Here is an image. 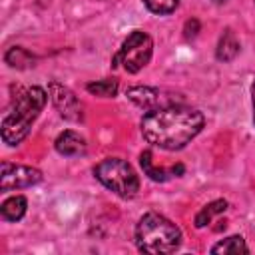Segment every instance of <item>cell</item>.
<instances>
[{"label":"cell","mask_w":255,"mask_h":255,"mask_svg":"<svg viewBox=\"0 0 255 255\" xmlns=\"http://www.w3.org/2000/svg\"><path fill=\"white\" fill-rule=\"evenodd\" d=\"M203 124L205 118L199 110L183 104H171L143 116L141 135L147 143L159 149L177 151L203 129Z\"/></svg>","instance_id":"obj_1"},{"label":"cell","mask_w":255,"mask_h":255,"mask_svg":"<svg viewBox=\"0 0 255 255\" xmlns=\"http://www.w3.org/2000/svg\"><path fill=\"white\" fill-rule=\"evenodd\" d=\"M48 102V94L44 88L40 86H30L20 90L14 96V104L10 108V112L4 116L2 120V139L8 145H18L26 139V135L30 133L32 124L38 120L40 112L44 110Z\"/></svg>","instance_id":"obj_2"},{"label":"cell","mask_w":255,"mask_h":255,"mask_svg":"<svg viewBox=\"0 0 255 255\" xmlns=\"http://www.w3.org/2000/svg\"><path fill=\"white\" fill-rule=\"evenodd\" d=\"M137 249L151 255L173 253L181 243L179 227L159 213H145L135 225Z\"/></svg>","instance_id":"obj_3"},{"label":"cell","mask_w":255,"mask_h":255,"mask_svg":"<svg viewBox=\"0 0 255 255\" xmlns=\"http://www.w3.org/2000/svg\"><path fill=\"white\" fill-rule=\"evenodd\" d=\"M94 175L102 185H106L110 191L124 199H131L139 191V177L135 169L120 157L102 159L94 167Z\"/></svg>","instance_id":"obj_4"},{"label":"cell","mask_w":255,"mask_h":255,"mask_svg":"<svg viewBox=\"0 0 255 255\" xmlns=\"http://www.w3.org/2000/svg\"><path fill=\"white\" fill-rule=\"evenodd\" d=\"M153 54V40L141 32V30H133L122 44V48L118 50V54L112 60V66L122 64L126 72L129 74H137L139 70H143Z\"/></svg>","instance_id":"obj_5"},{"label":"cell","mask_w":255,"mask_h":255,"mask_svg":"<svg viewBox=\"0 0 255 255\" xmlns=\"http://www.w3.org/2000/svg\"><path fill=\"white\" fill-rule=\"evenodd\" d=\"M0 169H2V173H0V191L2 193L32 187L42 181V171L36 167H30V165H16L10 161H2Z\"/></svg>","instance_id":"obj_6"},{"label":"cell","mask_w":255,"mask_h":255,"mask_svg":"<svg viewBox=\"0 0 255 255\" xmlns=\"http://www.w3.org/2000/svg\"><path fill=\"white\" fill-rule=\"evenodd\" d=\"M128 100H131L135 106L151 112V110H159L171 104H181V100L173 94H165L163 90L157 88H149V86H131L126 90Z\"/></svg>","instance_id":"obj_7"},{"label":"cell","mask_w":255,"mask_h":255,"mask_svg":"<svg viewBox=\"0 0 255 255\" xmlns=\"http://www.w3.org/2000/svg\"><path fill=\"white\" fill-rule=\"evenodd\" d=\"M48 90H50L52 104L56 106V110L60 112L62 118H66L70 122H82L84 120V106L70 88H66L58 82H52Z\"/></svg>","instance_id":"obj_8"},{"label":"cell","mask_w":255,"mask_h":255,"mask_svg":"<svg viewBox=\"0 0 255 255\" xmlns=\"http://www.w3.org/2000/svg\"><path fill=\"white\" fill-rule=\"evenodd\" d=\"M139 163H141V167H143V173H145L149 179H153V181H167L169 177H173V175L179 177V175L183 173V165H181V163L171 165V167H157V165L153 163V153H151L149 149L139 155Z\"/></svg>","instance_id":"obj_9"},{"label":"cell","mask_w":255,"mask_h":255,"mask_svg":"<svg viewBox=\"0 0 255 255\" xmlns=\"http://www.w3.org/2000/svg\"><path fill=\"white\" fill-rule=\"evenodd\" d=\"M56 151L58 153H62V155H68V157H72V155H82V153H86V139L80 135V133H76V131H72V129H66V131H62L58 137H56Z\"/></svg>","instance_id":"obj_10"},{"label":"cell","mask_w":255,"mask_h":255,"mask_svg":"<svg viewBox=\"0 0 255 255\" xmlns=\"http://www.w3.org/2000/svg\"><path fill=\"white\" fill-rule=\"evenodd\" d=\"M239 54V42L233 34V30H225L217 42V50H215V56L219 62H231L235 56Z\"/></svg>","instance_id":"obj_11"},{"label":"cell","mask_w":255,"mask_h":255,"mask_svg":"<svg viewBox=\"0 0 255 255\" xmlns=\"http://www.w3.org/2000/svg\"><path fill=\"white\" fill-rule=\"evenodd\" d=\"M26 209H28V199L24 195H14L0 205V215L6 221H18L26 215Z\"/></svg>","instance_id":"obj_12"},{"label":"cell","mask_w":255,"mask_h":255,"mask_svg":"<svg viewBox=\"0 0 255 255\" xmlns=\"http://www.w3.org/2000/svg\"><path fill=\"white\" fill-rule=\"evenodd\" d=\"M247 251L249 249L241 235H229L211 247V253H217V255H239V253H247Z\"/></svg>","instance_id":"obj_13"},{"label":"cell","mask_w":255,"mask_h":255,"mask_svg":"<svg viewBox=\"0 0 255 255\" xmlns=\"http://www.w3.org/2000/svg\"><path fill=\"white\" fill-rule=\"evenodd\" d=\"M225 209H227V201H225V199H215V201L203 205V207L199 209V213L195 215V227L201 229V227L209 225V223L213 221V217H217V215L223 213Z\"/></svg>","instance_id":"obj_14"},{"label":"cell","mask_w":255,"mask_h":255,"mask_svg":"<svg viewBox=\"0 0 255 255\" xmlns=\"http://www.w3.org/2000/svg\"><path fill=\"white\" fill-rule=\"evenodd\" d=\"M4 60H6V64H8V66L18 68V70L32 68V66H34V62H36V58H34L26 48H20V46L10 48V50L6 52V56H4Z\"/></svg>","instance_id":"obj_15"},{"label":"cell","mask_w":255,"mask_h":255,"mask_svg":"<svg viewBox=\"0 0 255 255\" xmlns=\"http://www.w3.org/2000/svg\"><path fill=\"white\" fill-rule=\"evenodd\" d=\"M86 90L94 96H102V98H114L118 94V80L114 78H106V80H98V82H90L86 86Z\"/></svg>","instance_id":"obj_16"},{"label":"cell","mask_w":255,"mask_h":255,"mask_svg":"<svg viewBox=\"0 0 255 255\" xmlns=\"http://www.w3.org/2000/svg\"><path fill=\"white\" fill-rule=\"evenodd\" d=\"M181 0H143L145 8L153 14H171Z\"/></svg>","instance_id":"obj_17"},{"label":"cell","mask_w":255,"mask_h":255,"mask_svg":"<svg viewBox=\"0 0 255 255\" xmlns=\"http://www.w3.org/2000/svg\"><path fill=\"white\" fill-rule=\"evenodd\" d=\"M183 32H185L183 36H185L187 40H189V38H195V36H197V32H199V22H197L195 18H193V20H187V22H185Z\"/></svg>","instance_id":"obj_18"},{"label":"cell","mask_w":255,"mask_h":255,"mask_svg":"<svg viewBox=\"0 0 255 255\" xmlns=\"http://www.w3.org/2000/svg\"><path fill=\"white\" fill-rule=\"evenodd\" d=\"M251 102H253V124H255V80L251 84Z\"/></svg>","instance_id":"obj_19"},{"label":"cell","mask_w":255,"mask_h":255,"mask_svg":"<svg viewBox=\"0 0 255 255\" xmlns=\"http://www.w3.org/2000/svg\"><path fill=\"white\" fill-rule=\"evenodd\" d=\"M213 2H215V4H225L227 0H213Z\"/></svg>","instance_id":"obj_20"}]
</instances>
